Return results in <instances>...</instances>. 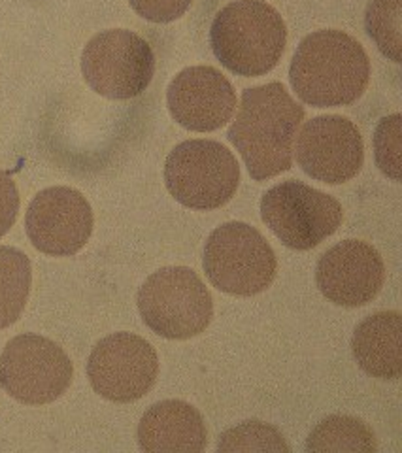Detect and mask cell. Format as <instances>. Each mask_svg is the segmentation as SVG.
I'll use <instances>...</instances> for the list:
<instances>
[{
  "mask_svg": "<svg viewBox=\"0 0 402 453\" xmlns=\"http://www.w3.org/2000/svg\"><path fill=\"white\" fill-rule=\"evenodd\" d=\"M74 366L65 349L40 334H19L0 356V386L13 399L40 406L50 404L70 388Z\"/></svg>",
  "mask_w": 402,
  "mask_h": 453,
  "instance_id": "9",
  "label": "cell"
},
{
  "mask_svg": "<svg viewBox=\"0 0 402 453\" xmlns=\"http://www.w3.org/2000/svg\"><path fill=\"white\" fill-rule=\"evenodd\" d=\"M402 316L397 310L378 311L357 325L352 349L357 365L378 380H398L402 374Z\"/></svg>",
  "mask_w": 402,
  "mask_h": 453,
  "instance_id": "16",
  "label": "cell"
},
{
  "mask_svg": "<svg viewBox=\"0 0 402 453\" xmlns=\"http://www.w3.org/2000/svg\"><path fill=\"white\" fill-rule=\"evenodd\" d=\"M166 104L170 116L183 129L212 133L233 119L236 93L218 68L189 66L170 81Z\"/></svg>",
  "mask_w": 402,
  "mask_h": 453,
  "instance_id": "14",
  "label": "cell"
},
{
  "mask_svg": "<svg viewBox=\"0 0 402 453\" xmlns=\"http://www.w3.org/2000/svg\"><path fill=\"white\" fill-rule=\"evenodd\" d=\"M168 193L193 210H215L235 196L240 165L233 151L215 140H185L165 163Z\"/></svg>",
  "mask_w": 402,
  "mask_h": 453,
  "instance_id": "5",
  "label": "cell"
},
{
  "mask_svg": "<svg viewBox=\"0 0 402 453\" xmlns=\"http://www.w3.org/2000/svg\"><path fill=\"white\" fill-rule=\"evenodd\" d=\"M385 281L378 250L363 240H344L327 250L315 268V283L327 301L357 308L372 303Z\"/></svg>",
  "mask_w": 402,
  "mask_h": 453,
  "instance_id": "13",
  "label": "cell"
},
{
  "mask_svg": "<svg viewBox=\"0 0 402 453\" xmlns=\"http://www.w3.org/2000/svg\"><path fill=\"white\" fill-rule=\"evenodd\" d=\"M138 311L148 327L168 340H188L208 329L212 293L188 266H165L138 291Z\"/></svg>",
  "mask_w": 402,
  "mask_h": 453,
  "instance_id": "4",
  "label": "cell"
},
{
  "mask_svg": "<svg viewBox=\"0 0 402 453\" xmlns=\"http://www.w3.org/2000/svg\"><path fill=\"white\" fill-rule=\"evenodd\" d=\"M305 108L282 83L272 81L242 93L228 140L242 155L255 181L274 178L293 166V144Z\"/></svg>",
  "mask_w": 402,
  "mask_h": 453,
  "instance_id": "1",
  "label": "cell"
},
{
  "mask_svg": "<svg viewBox=\"0 0 402 453\" xmlns=\"http://www.w3.org/2000/svg\"><path fill=\"white\" fill-rule=\"evenodd\" d=\"M138 444L148 453H198L208 444L205 418L185 401H161L142 416Z\"/></svg>",
  "mask_w": 402,
  "mask_h": 453,
  "instance_id": "15",
  "label": "cell"
},
{
  "mask_svg": "<svg viewBox=\"0 0 402 453\" xmlns=\"http://www.w3.org/2000/svg\"><path fill=\"white\" fill-rule=\"evenodd\" d=\"M306 449L375 453L378 446L375 433L365 421L352 416H329L315 425V429L310 433Z\"/></svg>",
  "mask_w": 402,
  "mask_h": 453,
  "instance_id": "18",
  "label": "cell"
},
{
  "mask_svg": "<svg viewBox=\"0 0 402 453\" xmlns=\"http://www.w3.org/2000/svg\"><path fill=\"white\" fill-rule=\"evenodd\" d=\"M81 74L100 96L131 101L150 88L155 74V55L140 35L112 28L88 42L81 53Z\"/></svg>",
  "mask_w": 402,
  "mask_h": 453,
  "instance_id": "7",
  "label": "cell"
},
{
  "mask_svg": "<svg viewBox=\"0 0 402 453\" xmlns=\"http://www.w3.org/2000/svg\"><path fill=\"white\" fill-rule=\"evenodd\" d=\"M205 271L213 288L236 296L259 295L272 286L278 259L255 226L231 221L213 229L205 246Z\"/></svg>",
  "mask_w": 402,
  "mask_h": 453,
  "instance_id": "6",
  "label": "cell"
},
{
  "mask_svg": "<svg viewBox=\"0 0 402 453\" xmlns=\"http://www.w3.org/2000/svg\"><path fill=\"white\" fill-rule=\"evenodd\" d=\"M93 389L112 403L142 399L159 376V357L155 348L133 333H113L93 348L88 361Z\"/></svg>",
  "mask_w": 402,
  "mask_h": 453,
  "instance_id": "10",
  "label": "cell"
},
{
  "mask_svg": "<svg viewBox=\"0 0 402 453\" xmlns=\"http://www.w3.org/2000/svg\"><path fill=\"white\" fill-rule=\"evenodd\" d=\"M400 113L383 118L375 133V155L382 173L393 181H400Z\"/></svg>",
  "mask_w": 402,
  "mask_h": 453,
  "instance_id": "21",
  "label": "cell"
},
{
  "mask_svg": "<svg viewBox=\"0 0 402 453\" xmlns=\"http://www.w3.org/2000/svg\"><path fill=\"white\" fill-rule=\"evenodd\" d=\"M210 44L218 61L233 74L265 76L282 59L287 27L263 0H236L218 12L210 28Z\"/></svg>",
  "mask_w": 402,
  "mask_h": 453,
  "instance_id": "3",
  "label": "cell"
},
{
  "mask_svg": "<svg viewBox=\"0 0 402 453\" xmlns=\"http://www.w3.org/2000/svg\"><path fill=\"white\" fill-rule=\"evenodd\" d=\"M218 451H291L283 434L263 421H244L220 436Z\"/></svg>",
  "mask_w": 402,
  "mask_h": 453,
  "instance_id": "20",
  "label": "cell"
},
{
  "mask_svg": "<svg viewBox=\"0 0 402 453\" xmlns=\"http://www.w3.org/2000/svg\"><path fill=\"white\" fill-rule=\"evenodd\" d=\"M297 161L313 180L329 186L346 183L365 163L363 136L348 118H313L297 138Z\"/></svg>",
  "mask_w": 402,
  "mask_h": 453,
  "instance_id": "12",
  "label": "cell"
},
{
  "mask_svg": "<svg viewBox=\"0 0 402 453\" xmlns=\"http://www.w3.org/2000/svg\"><path fill=\"white\" fill-rule=\"evenodd\" d=\"M261 218L283 246L306 251L338 231L344 211L333 195L287 180L263 195Z\"/></svg>",
  "mask_w": 402,
  "mask_h": 453,
  "instance_id": "8",
  "label": "cell"
},
{
  "mask_svg": "<svg viewBox=\"0 0 402 453\" xmlns=\"http://www.w3.org/2000/svg\"><path fill=\"white\" fill-rule=\"evenodd\" d=\"M140 18L151 23H170L189 10L193 0H128Z\"/></svg>",
  "mask_w": 402,
  "mask_h": 453,
  "instance_id": "22",
  "label": "cell"
},
{
  "mask_svg": "<svg viewBox=\"0 0 402 453\" xmlns=\"http://www.w3.org/2000/svg\"><path fill=\"white\" fill-rule=\"evenodd\" d=\"M33 283V268L27 255L16 248L0 246V329L16 323L23 314Z\"/></svg>",
  "mask_w": 402,
  "mask_h": 453,
  "instance_id": "17",
  "label": "cell"
},
{
  "mask_svg": "<svg viewBox=\"0 0 402 453\" xmlns=\"http://www.w3.org/2000/svg\"><path fill=\"white\" fill-rule=\"evenodd\" d=\"M19 191L16 181L4 170H0V238H3L18 219Z\"/></svg>",
  "mask_w": 402,
  "mask_h": 453,
  "instance_id": "23",
  "label": "cell"
},
{
  "mask_svg": "<svg viewBox=\"0 0 402 453\" xmlns=\"http://www.w3.org/2000/svg\"><path fill=\"white\" fill-rule=\"evenodd\" d=\"M290 81L300 101L310 106H350L368 88V55L353 36L336 28L312 33L293 55Z\"/></svg>",
  "mask_w": 402,
  "mask_h": 453,
  "instance_id": "2",
  "label": "cell"
},
{
  "mask_svg": "<svg viewBox=\"0 0 402 453\" xmlns=\"http://www.w3.org/2000/svg\"><path fill=\"white\" fill-rule=\"evenodd\" d=\"M402 0H372L365 13V27L368 36L375 40L378 50L391 59H402V36H400Z\"/></svg>",
  "mask_w": 402,
  "mask_h": 453,
  "instance_id": "19",
  "label": "cell"
},
{
  "mask_svg": "<svg viewBox=\"0 0 402 453\" xmlns=\"http://www.w3.org/2000/svg\"><path fill=\"white\" fill-rule=\"evenodd\" d=\"M93 210L80 191L48 188L28 204L25 226L33 246L53 257H70L89 242Z\"/></svg>",
  "mask_w": 402,
  "mask_h": 453,
  "instance_id": "11",
  "label": "cell"
}]
</instances>
